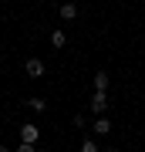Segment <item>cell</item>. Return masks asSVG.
I'll return each instance as SVG.
<instances>
[{
	"mask_svg": "<svg viewBox=\"0 0 145 152\" xmlns=\"http://www.w3.org/2000/svg\"><path fill=\"white\" fill-rule=\"evenodd\" d=\"M27 108H34V112H44V108H47V102H44V98H31V102H27Z\"/></svg>",
	"mask_w": 145,
	"mask_h": 152,
	"instance_id": "ba28073f",
	"label": "cell"
},
{
	"mask_svg": "<svg viewBox=\"0 0 145 152\" xmlns=\"http://www.w3.org/2000/svg\"><path fill=\"white\" fill-rule=\"evenodd\" d=\"M0 152H10V149H7V145H0Z\"/></svg>",
	"mask_w": 145,
	"mask_h": 152,
	"instance_id": "8fae6325",
	"label": "cell"
},
{
	"mask_svg": "<svg viewBox=\"0 0 145 152\" xmlns=\"http://www.w3.org/2000/svg\"><path fill=\"white\" fill-rule=\"evenodd\" d=\"M108 85H111V81H108V75H105V71H98V75H95V91H108Z\"/></svg>",
	"mask_w": 145,
	"mask_h": 152,
	"instance_id": "8992f818",
	"label": "cell"
},
{
	"mask_svg": "<svg viewBox=\"0 0 145 152\" xmlns=\"http://www.w3.org/2000/svg\"><path fill=\"white\" fill-rule=\"evenodd\" d=\"M81 152H101V149L95 145V139H85V142H81Z\"/></svg>",
	"mask_w": 145,
	"mask_h": 152,
	"instance_id": "9c48e42d",
	"label": "cell"
},
{
	"mask_svg": "<svg viewBox=\"0 0 145 152\" xmlns=\"http://www.w3.org/2000/svg\"><path fill=\"white\" fill-rule=\"evenodd\" d=\"M105 108H108V95H105V91H95V95H91V112L101 115Z\"/></svg>",
	"mask_w": 145,
	"mask_h": 152,
	"instance_id": "3957f363",
	"label": "cell"
},
{
	"mask_svg": "<svg viewBox=\"0 0 145 152\" xmlns=\"http://www.w3.org/2000/svg\"><path fill=\"white\" fill-rule=\"evenodd\" d=\"M58 14H61V20H74V17H78V7L74 4H61Z\"/></svg>",
	"mask_w": 145,
	"mask_h": 152,
	"instance_id": "277c9868",
	"label": "cell"
},
{
	"mask_svg": "<svg viewBox=\"0 0 145 152\" xmlns=\"http://www.w3.org/2000/svg\"><path fill=\"white\" fill-rule=\"evenodd\" d=\"M17 152H34V145H24V142H20V145H17Z\"/></svg>",
	"mask_w": 145,
	"mask_h": 152,
	"instance_id": "30bf717a",
	"label": "cell"
},
{
	"mask_svg": "<svg viewBox=\"0 0 145 152\" xmlns=\"http://www.w3.org/2000/svg\"><path fill=\"white\" fill-rule=\"evenodd\" d=\"M95 135H108V132H111V122H108V118H95Z\"/></svg>",
	"mask_w": 145,
	"mask_h": 152,
	"instance_id": "5b68a950",
	"label": "cell"
},
{
	"mask_svg": "<svg viewBox=\"0 0 145 152\" xmlns=\"http://www.w3.org/2000/svg\"><path fill=\"white\" fill-rule=\"evenodd\" d=\"M37 139H41V132H37V125H20V142L24 145H37Z\"/></svg>",
	"mask_w": 145,
	"mask_h": 152,
	"instance_id": "6da1fadb",
	"label": "cell"
},
{
	"mask_svg": "<svg viewBox=\"0 0 145 152\" xmlns=\"http://www.w3.org/2000/svg\"><path fill=\"white\" fill-rule=\"evenodd\" d=\"M64 41H68L64 31H54V34H51V44H54V48H64Z\"/></svg>",
	"mask_w": 145,
	"mask_h": 152,
	"instance_id": "52a82bcc",
	"label": "cell"
},
{
	"mask_svg": "<svg viewBox=\"0 0 145 152\" xmlns=\"http://www.w3.org/2000/svg\"><path fill=\"white\" fill-rule=\"evenodd\" d=\"M24 68H27V75H31V78H44V71H47V64H44L41 58H31Z\"/></svg>",
	"mask_w": 145,
	"mask_h": 152,
	"instance_id": "7a4b0ae2",
	"label": "cell"
},
{
	"mask_svg": "<svg viewBox=\"0 0 145 152\" xmlns=\"http://www.w3.org/2000/svg\"><path fill=\"white\" fill-rule=\"evenodd\" d=\"M105 152H118V149H105Z\"/></svg>",
	"mask_w": 145,
	"mask_h": 152,
	"instance_id": "7c38bea8",
	"label": "cell"
}]
</instances>
